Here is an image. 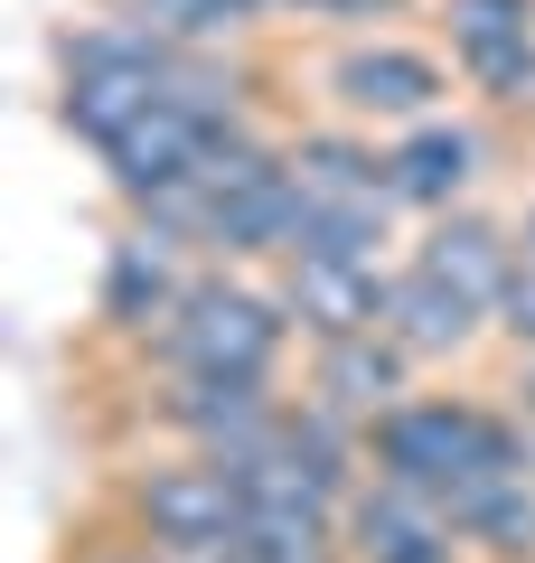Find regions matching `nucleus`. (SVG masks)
I'll return each mask as SVG.
<instances>
[{"mask_svg":"<svg viewBox=\"0 0 535 563\" xmlns=\"http://www.w3.org/2000/svg\"><path fill=\"white\" fill-rule=\"evenodd\" d=\"M367 470L451 507L460 488L498 479V470H526V422H516V404L498 395V385H451L441 376V385H423V395H404L395 413L367 432Z\"/></svg>","mask_w":535,"mask_h":563,"instance_id":"1","label":"nucleus"},{"mask_svg":"<svg viewBox=\"0 0 535 563\" xmlns=\"http://www.w3.org/2000/svg\"><path fill=\"white\" fill-rule=\"evenodd\" d=\"M310 113L319 122H348L367 141H395L433 113H460V76L451 57L433 47V29H367V38H329L310 66Z\"/></svg>","mask_w":535,"mask_h":563,"instance_id":"2","label":"nucleus"},{"mask_svg":"<svg viewBox=\"0 0 535 563\" xmlns=\"http://www.w3.org/2000/svg\"><path fill=\"white\" fill-rule=\"evenodd\" d=\"M132 366H151V376H254V385H292L301 376V339H292V320H282V301H273V273H226V263H207V273L188 282L178 320L160 329Z\"/></svg>","mask_w":535,"mask_h":563,"instance_id":"3","label":"nucleus"},{"mask_svg":"<svg viewBox=\"0 0 535 563\" xmlns=\"http://www.w3.org/2000/svg\"><path fill=\"white\" fill-rule=\"evenodd\" d=\"M95 507L113 526H132L141 544H160V554H198V544L244 536V470L207 461V451H178V442H132Z\"/></svg>","mask_w":535,"mask_h":563,"instance_id":"4","label":"nucleus"},{"mask_svg":"<svg viewBox=\"0 0 535 563\" xmlns=\"http://www.w3.org/2000/svg\"><path fill=\"white\" fill-rule=\"evenodd\" d=\"M198 273H207L198 244H178L170 225H151V217H122L113 235H103V263H95V347H113V357L132 366L141 347L178 320V301H188Z\"/></svg>","mask_w":535,"mask_h":563,"instance_id":"5","label":"nucleus"},{"mask_svg":"<svg viewBox=\"0 0 535 563\" xmlns=\"http://www.w3.org/2000/svg\"><path fill=\"white\" fill-rule=\"evenodd\" d=\"M423 29L479 113H535V0H423Z\"/></svg>","mask_w":535,"mask_h":563,"instance_id":"6","label":"nucleus"},{"mask_svg":"<svg viewBox=\"0 0 535 563\" xmlns=\"http://www.w3.org/2000/svg\"><path fill=\"white\" fill-rule=\"evenodd\" d=\"M489 179H498V113H479V103L385 141V188L414 225L451 217V207H489Z\"/></svg>","mask_w":535,"mask_h":563,"instance_id":"7","label":"nucleus"},{"mask_svg":"<svg viewBox=\"0 0 535 563\" xmlns=\"http://www.w3.org/2000/svg\"><path fill=\"white\" fill-rule=\"evenodd\" d=\"M423 366L404 357L385 329H367V339H329V347H301V376H292V395H310V404H329V413H348L357 432H376L385 413H395L404 395H423Z\"/></svg>","mask_w":535,"mask_h":563,"instance_id":"8","label":"nucleus"},{"mask_svg":"<svg viewBox=\"0 0 535 563\" xmlns=\"http://www.w3.org/2000/svg\"><path fill=\"white\" fill-rule=\"evenodd\" d=\"M385 282L395 263H329V254H292L273 273V301L292 320L301 347H329V339H367L385 320Z\"/></svg>","mask_w":535,"mask_h":563,"instance_id":"9","label":"nucleus"},{"mask_svg":"<svg viewBox=\"0 0 535 563\" xmlns=\"http://www.w3.org/2000/svg\"><path fill=\"white\" fill-rule=\"evenodd\" d=\"M404 263L433 273L441 291H460L470 310H489V329H498V291H507V273H516V217H498V207H451V217L414 225Z\"/></svg>","mask_w":535,"mask_h":563,"instance_id":"10","label":"nucleus"},{"mask_svg":"<svg viewBox=\"0 0 535 563\" xmlns=\"http://www.w3.org/2000/svg\"><path fill=\"white\" fill-rule=\"evenodd\" d=\"M348 563H479V554L460 544L441 498L367 470V488L348 498Z\"/></svg>","mask_w":535,"mask_h":563,"instance_id":"11","label":"nucleus"},{"mask_svg":"<svg viewBox=\"0 0 535 563\" xmlns=\"http://www.w3.org/2000/svg\"><path fill=\"white\" fill-rule=\"evenodd\" d=\"M385 339L404 347V357L423 366V376H460V366L479 357V347H498V329H489V310H470L460 291H441L433 273H414V263H395V282H385Z\"/></svg>","mask_w":535,"mask_h":563,"instance_id":"12","label":"nucleus"},{"mask_svg":"<svg viewBox=\"0 0 535 563\" xmlns=\"http://www.w3.org/2000/svg\"><path fill=\"white\" fill-rule=\"evenodd\" d=\"M103 10L141 20L151 38L188 47V57H254V38L273 29V20H263V0H103Z\"/></svg>","mask_w":535,"mask_h":563,"instance_id":"13","label":"nucleus"},{"mask_svg":"<svg viewBox=\"0 0 535 563\" xmlns=\"http://www.w3.org/2000/svg\"><path fill=\"white\" fill-rule=\"evenodd\" d=\"M273 29H329V38H367V29L423 20V0H263Z\"/></svg>","mask_w":535,"mask_h":563,"instance_id":"14","label":"nucleus"},{"mask_svg":"<svg viewBox=\"0 0 535 563\" xmlns=\"http://www.w3.org/2000/svg\"><path fill=\"white\" fill-rule=\"evenodd\" d=\"M57 563H170V554H160V544H141L132 526H113V517L95 507V517H85V536H66Z\"/></svg>","mask_w":535,"mask_h":563,"instance_id":"15","label":"nucleus"},{"mask_svg":"<svg viewBox=\"0 0 535 563\" xmlns=\"http://www.w3.org/2000/svg\"><path fill=\"white\" fill-rule=\"evenodd\" d=\"M507 217H516V254L535 263V188H526V207H507Z\"/></svg>","mask_w":535,"mask_h":563,"instance_id":"16","label":"nucleus"},{"mask_svg":"<svg viewBox=\"0 0 535 563\" xmlns=\"http://www.w3.org/2000/svg\"><path fill=\"white\" fill-rule=\"evenodd\" d=\"M170 563H244V544H198V554H170Z\"/></svg>","mask_w":535,"mask_h":563,"instance_id":"17","label":"nucleus"}]
</instances>
